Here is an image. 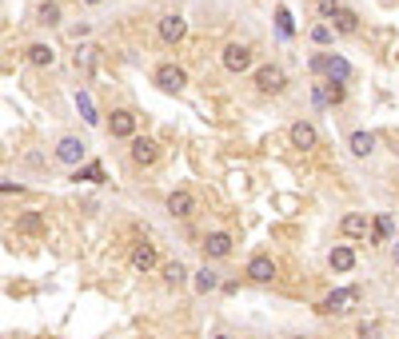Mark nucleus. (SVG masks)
Returning <instances> with one entry per match:
<instances>
[{
    "label": "nucleus",
    "instance_id": "nucleus-1",
    "mask_svg": "<svg viewBox=\"0 0 399 339\" xmlns=\"http://www.w3.org/2000/svg\"><path fill=\"white\" fill-rule=\"evenodd\" d=\"M219 64H224V72H232V76H244V72L256 64V48H252L248 40H228V44L219 48Z\"/></svg>",
    "mask_w": 399,
    "mask_h": 339
},
{
    "label": "nucleus",
    "instance_id": "nucleus-2",
    "mask_svg": "<svg viewBox=\"0 0 399 339\" xmlns=\"http://www.w3.org/2000/svg\"><path fill=\"white\" fill-rule=\"evenodd\" d=\"M152 84H156L160 92H168V96H180V92L188 88V68L176 64V60H164V64H156V72H152Z\"/></svg>",
    "mask_w": 399,
    "mask_h": 339
},
{
    "label": "nucleus",
    "instance_id": "nucleus-3",
    "mask_svg": "<svg viewBox=\"0 0 399 339\" xmlns=\"http://www.w3.org/2000/svg\"><path fill=\"white\" fill-rule=\"evenodd\" d=\"M252 84H256L259 96H284L288 92V72L279 68V64H259L252 72Z\"/></svg>",
    "mask_w": 399,
    "mask_h": 339
},
{
    "label": "nucleus",
    "instance_id": "nucleus-4",
    "mask_svg": "<svg viewBox=\"0 0 399 339\" xmlns=\"http://www.w3.org/2000/svg\"><path fill=\"white\" fill-rule=\"evenodd\" d=\"M359 308V291L356 288H336L319 299V315H351Z\"/></svg>",
    "mask_w": 399,
    "mask_h": 339
},
{
    "label": "nucleus",
    "instance_id": "nucleus-5",
    "mask_svg": "<svg viewBox=\"0 0 399 339\" xmlns=\"http://www.w3.org/2000/svg\"><path fill=\"white\" fill-rule=\"evenodd\" d=\"M52 156H56V164H64V168H80V164H84V156H88V144L68 132V136H60V140H56Z\"/></svg>",
    "mask_w": 399,
    "mask_h": 339
},
{
    "label": "nucleus",
    "instance_id": "nucleus-6",
    "mask_svg": "<svg viewBox=\"0 0 399 339\" xmlns=\"http://www.w3.org/2000/svg\"><path fill=\"white\" fill-rule=\"evenodd\" d=\"M156 32L168 48H176L180 40L188 36V20H184V12H164V16L156 20Z\"/></svg>",
    "mask_w": 399,
    "mask_h": 339
},
{
    "label": "nucleus",
    "instance_id": "nucleus-7",
    "mask_svg": "<svg viewBox=\"0 0 399 339\" xmlns=\"http://www.w3.org/2000/svg\"><path fill=\"white\" fill-rule=\"evenodd\" d=\"M164 208H168V216L172 219H192L200 212V199H196V192H188V188H176L168 196V204H164Z\"/></svg>",
    "mask_w": 399,
    "mask_h": 339
},
{
    "label": "nucleus",
    "instance_id": "nucleus-8",
    "mask_svg": "<svg viewBox=\"0 0 399 339\" xmlns=\"http://www.w3.org/2000/svg\"><path fill=\"white\" fill-rule=\"evenodd\" d=\"M108 136L112 140H136V112H132V108H112Z\"/></svg>",
    "mask_w": 399,
    "mask_h": 339
},
{
    "label": "nucleus",
    "instance_id": "nucleus-9",
    "mask_svg": "<svg viewBox=\"0 0 399 339\" xmlns=\"http://www.w3.org/2000/svg\"><path fill=\"white\" fill-rule=\"evenodd\" d=\"M288 140H291V148H299V152H316L319 148V132H316L311 120H296V124L288 128Z\"/></svg>",
    "mask_w": 399,
    "mask_h": 339
},
{
    "label": "nucleus",
    "instance_id": "nucleus-10",
    "mask_svg": "<svg viewBox=\"0 0 399 339\" xmlns=\"http://www.w3.org/2000/svg\"><path fill=\"white\" fill-rule=\"evenodd\" d=\"M276 259L268 256V251H256V256L248 259V268H244V276L252 279V283H271V279H276Z\"/></svg>",
    "mask_w": 399,
    "mask_h": 339
},
{
    "label": "nucleus",
    "instance_id": "nucleus-11",
    "mask_svg": "<svg viewBox=\"0 0 399 339\" xmlns=\"http://www.w3.org/2000/svg\"><path fill=\"white\" fill-rule=\"evenodd\" d=\"M200 248H204V259H228L232 248H236V239H232V231H208Z\"/></svg>",
    "mask_w": 399,
    "mask_h": 339
},
{
    "label": "nucleus",
    "instance_id": "nucleus-12",
    "mask_svg": "<svg viewBox=\"0 0 399 339\" xmlns=\"http://www.w3.org/2000/svg\"><path fill=\"white\" fill-rule=\"evenodd\" d=\"M128 156H132L136 168H152V164L160 160V144H156V140H148V136H136V140H132V148H128Z\"/></svg>",
    "mask_w": 399,
    "mask_h": 339
},
{
    "label": "nucleus",
    "instance_id": "nucleus-13",
    "mask_svg": "<svg viewBox=\"0 0 399 339\" xmlns=\"http://www.w3.org/2000/svg\"><path fill=\"white\" fill-rule=\"evenodd\" d=\"M375 144H379V136L375 132H368V128H356L348 136V152L356 160H368V156H375Z\"/></svg>",
    "mask_w": 399,
    "mask_h": 339
},
{
    "label": "nucleus",
    "instance_id": "nucleus-14",
    "mask_svg": "<svg viewBox=\"0 0 399 339\" xmlns=\"http://www.w3.org/2000/svg\"><path fill=\"white\" fill-rule=\"evenodd\" d=\"M339 236H348V239H368V236H371L368 212H348V216L339 219Z\"/></svg>",
    "mask_w": 399,
    "mask_h": 339
},
{
    "label": "nucleus",
    "instance_id": "nucleus-15",
    "mask_svg": "<svg viewBox=\"0 0 399 339\" xmlns=\"http://www.w3.org/2000/svg\"><path fill=\"white\" fill-rule=\"evenodd\" d=\"M24 60H28L32 68H52L56 64V48L44 44V40H32L28 48H24Z\"/></svg>",
    "mask_w": 399,
    "mask_h": 339
},
{
    "label": "nucleus",
    "instance_id": "nucleus-16",
    "mask_svg": "<svg viewBox=\"0 0 399 339\" xmlns=\"http://www.w3.org/2000/svg\"><path fill=\"white\" fill-rule=\"evenodd\" d=\"M328 268L339 271V276H348V271L356 268V248H351V244H336V248L328 251Z\"/></svg>",
    "mask_w": 399,
    "mask_h": 339
},
{
    "label": "nucleus",
    "instance_id": "nucleus-17",
    "mask_svg": "<svg viewBox=\"0 0 399 339\" xmlns=\"http://www.w3.org/2000/svg\"><path fill=\"white\" fill-rule=\"evenodd\" d=\"M128 264H132V271H144V276H148V271L160 264L156 244H136V248H132V256H128Z\"/></svg>",
    "mask_w": 399,
    "mask_h": 339
},
{
    "label": "nucleus",
    "instance_id": "nucleus-18",
    "mask_svg": "<svg viewBox=\"0 0 399 339\" xmlns=\"http://www.w3.org/2000/svg\"><path fill=\"white\" fill-rule=\"evenodd\" d=\"M60 0H40L36 9H32V24H40V28H56L60 24Z\"/></svg>",
    "mask_w": 399,
    "mask_h": 339
},
{
    "label": "nucleus",
    "instance_id": "nucleus-19",
    "mask_svg": "<svg viewBox=\"0 0 399 339\" xmlns=\"http://www.w3.org/2000/svg\"><path fill=\"white\" fill-rule=\"evenodd\" d=\"M323 76L331 80V84H348L351 80V64L339 52H328V60H323Z\"/></svg>",
    "mask_w": 399,
    "mask_h": 339
},
{
    "label": "nucleus",
    "instance_id": "nucleus-20",
    "mask_svg": "<svg viewBox=\"0 0 399 339\" xmlns=\"http://www.w3.org/2000/svg\"><path fill=\"white\" fill-rule=\"evenodd\" d=\"M192 288H196V296H208V291L224 288V279H219L216 268H208V264H204L200 271H192Z\"/></svg>",
    "mask_w": 399,
    "mask_h": 339
},
{
    "label": "nucleus",
    "instance_id": "nucleus-21",
    "mask_svg": "<svg viewBox=\"0 0 399 339\" xmlns=\"http://www.w3.org/2000/svg\"><path fill=\"white\" fill-rule=\"evenodd\" d=\"M160 276H164V288H184V283H188V268H184L180 259L160 264Z\"/></svg>",
    "mask_w": 399,
    "mask_h": 339
},
{
    "label": "nucleus",
    "instance_id": "nucleus-22",
    "mask_svg": "<svg viewBox=\"0 0 399 339\" xmlns=\"http://www.w3.org/2000/svg\"><path fill=\"white\" fill-rule=\"evenodd\" d=\"M391 236H395V219H391L388 212H379V216H375V224H371L368 244H388Z\"/></svg>",
    "mask_w": 399,
    "mask_h": 339
},
{
    "label": "nucleus",
    "instance_id": "nucleus-23",
    "mask_svg": "<svg viewBox=\"0 0 399 339\" xmlns=\"http://www.w3.org/2000/svg\"><path fill=\"white\" fill-rule=\"evenodd\" d=\"M96 52H100V48H92V44H76V48H72V68H76V72H84V76H92Z\"/></svg>",
    "mask_w": 399,
    "mask_h": 339
},
{
    "label": "nucleus",
    "instance_id": "nucleus-24",
    "mask_svg": "<svg viewBox=\"0 0 399 339\" xmlns=\"http://www.w3.org/2000/svg\"><path fill=\"white\" fill-rule=\"evenodd\" d=\"M328 24H331V28H336V36H351V32L359 28V16H356V12H351V9H339L336 16L328 20Z\"/></svg>",
    "mask_w": 399,
    "mask_h": 339
},
{
    "label": "nucleus",
    "instance_id": "nucleus-25",
    "mask_svg": "<svg viewBox=\"0 0 399 339\" xmlns=\"http://www.w3.org/2000/svg\"><path fill=\"white\" fill-rule=\"evenodd\" d=\"M311 44H331V40H336V28H331L328 20H323V24H311Z\"/></svg>",
    "mask_w": 399,
    "mask_h": 339
},
{
    "label": "nucleus",
    "instance_id": "nucleus-26",
    "mask_svg": "<svg viewBox=\"0 0 399 339\" xmlns=\"http://www.w3.org/2000/svg\"><path fill=\"white\" fill-rule=\"evenodd\" d=\"M16 228H20V231H28V236H36V231H44V219H40L36 212H28V216H20V219H16Z\"/></svg>",
    "mask_w": 399,
    "mask_h": 339
},
{
    "label": "nucleus",
    "instance_id": "nucleus-27",
    "mask_svg": "<svg viewBox=\"0 0 399 339\" xmlns=\"http://www.w3.org/2000/svg\"><path fill=\"white\" fill-rule=\"evenodd\" d=\"M72 179H92V184H100V179H104V168H100V164H84V168H76Z\"/></svg>",
    "mask_w": 399,
    "mask_h": 339
},
{
    "label": "nucleus",
    "instance_id": "nucleus-28",
    "mask_svg": "<svg viewBox=\"0 0 399 339\" xmlns=\"http://www.w3.org/2000/svg\"><path fill=\"white\" fill-rule=\"evenodd\" d=\"M323 92H328V104H343V100H348V88H343V84H331V80H323Z\"/></svg>",
    "mask_w": 399,
    "mask_h": 339
},
{
    "label": "nucleus",
    "instance_id": "nucleus-29",
    "mask_svg": "<svg viewBox=\"0 0 399 339\" xmlns=\"http://www.w3.org/2000/svg\"><path fill=\"white\" fill-rule=\"evenodd\" d=\"M339 9H343L339 0H316V12H319V16H323V20H331V16H336V12H339Z\"/></svg>",
    "mask_w": 399,
    "mask_h": 339
},
{
    "label": "nucleus",
    "instance_id": "nucleus-30",
    "mask_svg": "<svg viewBox=\"0 0 399 339\" xmlns=\"http://www.w3.org/2000/svg\"><path fill=\"white\" fill-rule=\"evenodd\" d=\"M356 339H379V323H375V319L359 323V328H356Z\"/></svg>",
    "mask_w": 399,
    "mask_h": 339
},
{
    "label": "nucleus",
    "instance_id": "nucleus-31",
    "mask_svg": "<svg viewBox=\"0 0 399 339\" xmlns=\"http://www.w3.org/2000/svg\"><path fill=\"white\" fill-rule=\"evenodd\" d=\"M76 104H80V112H84V120H88V124H100V116L92 112V100L88 96H80V92H76Z\"/></svg>",
    "mask_w": 399,
    "mask_h": 339
},
{
    "label": "nucleus",
    "instance_id": "nucleus-32",
    "mask_svg": "<svg viewBox=\"0 0 399 339\" xmlns=\"http://www.w3.org/2000/svg\"><path fill=\"white\" fill-rule=\"evenodd\" d=\"M68 36L72 40H84V36H88V24H76V28H68Z\"/></svg>",
    "mask_w": 399,
    "mask_h": 339
},
{
    "label": "nucleus",
    "instance_id": "nucleus-33",
    "mask_svg": "<svg viewBox=\"0 0 399 339\" xmlns=\"http://www.w3.org/2000/svg\"><path fill=\"white\" fill-rule=\"evenodd\" d=\"M0 188H4V196H12V192H20V184H16V179H9V176H4V184H0Z\"/></svg>",
    "mask_w": 399,
    "mask_h": 339
},
{
    "label": "nucleus",
    "instance_id": "nucleus-34",
    "mask_svg": "<svg viewBox=\"0 0 399 339\" xmlns=\"http://www.w3.org/2000/svg\"><path fill=\"white\" fill-rule=\"evenodd\" d=\"M212 339H232V335H228V331H216V335H212Z\"/></svg>",
    "mask_w": 399,
    "mask_h": 339
},
{
    "label": "nucleus",
    "instance_id": "nucleus-35",
    "mask_svg": "<svg viewBox=\"0 0 399 339\" xmlns=\"http://www.w3.org/2000/svg\"><path fill=\"white\" fill-rule=\"evenodd\" d=\"M84 4H104V0H84Z\"/></svg>",
    "mask_w": 399,
    "mask_h": 339
},
{
    "label": "nucleus",
    "instance_id": "nucleus-36",
    "mask_svg": "<svg viewBox=\"0 0 399 339\" xmlns=\"http://www.w3.org/2000/svg\"><path fill=\"white\" fill-rule=\"evenodd\" d=\"M288 339H311V335H288Z\"/></svg>",
    "mask_w": 399,
    "mask_h": 339
},
{
    "label": "nucleus",
    "instance_id": "nucleus-37",
    "mask_svg": "<svg viewBox=\"0 0 399 339\" xmlns=\"http://www.w3.org/2000/svg\"><path fill=\"white\" fill-rule=\"evenodd\" d=\"M395 264H399V248H395Z\"/></svg>",
    "mask_w": 399,
    "mask_h": 339
}]
</instances>
